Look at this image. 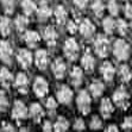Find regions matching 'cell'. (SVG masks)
<instances>
[{"mask_svg": "<svg viewBox=\"0 0 132 132\" xmlns=\"http://www.w3.org/2000/svg\"><path fill=\"white\" fill-rule=\"evenodd\" d=\"M114 56L120 61H125L130 56V44L124 39H117L113 46Z\"/></svg>", "mask_w": 132, "mask_h": 132, "instance_id": "cell-1", "label": "cell"}, {"mask_svg": "<svg viewBox=\"0 0 132 132\" xmlns=\"http://www.w3.org/2000/svg\"><path fill=\"white\" fill-rule=\"evenodd\" d=\"M129 93L126 92L125 87H119L117 88V90L114 92L113 94V101L114 104L117 105L118 107L123 108V110H126V108L129 107Z\"/></svg>", "mask_w": 132, "mask_h": 132, "instance_id": "cell-2", "label": "cell"}, {"mask_svg": "<svg viewBox=\"0 0 132 132\" xmlns=\"http://www.w3.org/2000/svg\"><path fill=\"white\" fill-rule=\"evenodd\" d=\"M94 49L100 57H106L110 52V40L102 35H99L94 42Z\"/></svg>", "mask_w": 132, "mask_h": 132, "instance_id": "cell-3", "label": "cell"}, {"mask_svg": "<svg viewBox=\"0 0 132 132\" xmlns=\"http://www.w3.org/2000/svg\"><path fill=\"white\" fill-rule=\"evenodd\" d=\"M77 107L82 114H88L90 111V96L87 90H81L77 95Z\"/></svg>", "mask_w": 132, "mask_h": 132, "instance_id": "cell-4", "label": "cell"}, {"mask_svg": "<svg viewBox=\"0 0 132 132\" xmlns=\"http://www.w3.org/2000/svg\"><path fill=\"white\" fill-rule=\"evenodd\" d=\"M64 54L70 61H75L79 55V44L74 38H68L64 43Z\"/></svg>", "mask_w": 132, "mask_h": 132, "instance_id": "cell-5", "label": "cell"}, {"mask_svg": "<svg viewBox=\"0 0 132 132\" xmlns=\"http://www.w3.org/2000/svg\"><path fill=\"white\" fill-rule=\"evenodd\" d=\"M49 90V85L46 82L44 77L38 76L34 82V92L38 98H43L46 95V93Z\"/></svg>", "mask_w": 132, "mask_h": 132, "instance_id": "cell-6", "label": "cell"}, {"mask_svg": "<svg viewBox=\"0 0 132 132\" xmlns=\"http://www.w3.org/2000/svg\"><path fill=\"white\" fill-rule=\"evenodd\" d=\"M28 108L25 106V104L20 100H17L13 105V110H12V117L15 120H22V119H26L28 117Z\"/></svg>", "mask_w": 132, "mask_h": 132, "instance_id": "cell-7", "label": "cell"}, {"mask_svg": "<svg viewBox=\"0 0 132 132\" xmlns=\"http://www.w3.org/2000/svg\"><path fill=\"white\" fill-rule=\"evenodd\" d=\"M0 60L6 64H11L12 60V46L7 40L0 42Z\"/></svg>", "mask_w": 132, "mask_h": 132, "instance_id": "cell-8", "label": "cell"}, {"mask_svg": "<svg viewBox=\"0 0 132 132\" xmlns=\"http://www.w3.org/2000/svg\"><path fill=\"white\" fill-rule=\"evenodd\" d=\"M17 60H18L19 64L22 65L24 69H28L32 63V55L31 52L26 49H20L17 54Z\"/></svg>", "mask_w": 132, "mask_h": 132, "instance_id": "cell-9", "label": "cell"}, {"mask_svg": "<svg viewBox=\"0 0 132 132\" xmlns=\"http://www.w3.org/2000/svg\"><path fill=\"white\" fill-rule=\"evenodd\" d=\"M57 99L61 104H70L71 99H73V90L68 86H62L60 87L59 92H57Z\"/></svg>", "mask_w": 132, "mask_h": 132, "instance_id": "cell-10", "label": "cell"}, {"mask_svg": "<svg viewBox=\"0 0 132 132\" xmlns=\"http://www.w3.org/2000/svg\"><path fill=\"white\" fill-rule=\"evenodd\" d=\"M28 85H29V79L24 73H19L15 77L14 81V86L18 88V90L23 94L28 93Z\"/></svg>", "mask_w": 132, "mask_h": 132, "instance_id": "cell-11", "label": "cell"}, {"mask_svg": "<svg viewBox=\"0 0 132 132\" xmlns=\"http://www.w3.org/2000/svg\"><path fill=\"white\" fill-rule=\"evenodd\" d=\"M43 38L46 40L48 45L54 46L56 44V39H57V32H56L54 26H46L43 31Z\"/></svg>", "mask_w": 132, "mask_h": 132, "instance_id": "cell-12", "label": "cell"}, {"mask_svg": "<svg viewBox=\"0 0 132 132\" xmlns=\"http://www.w3.org/2000/svg\"><path fill=\"white\" fill-rule=\"evenodd\" d=\"M80 32L83 37L86 38H90L95 32V26L93 25V23L89 19H85L80 25Z\"/></svg>", "mask_w": 132, "mask_h": 132, "instance_id": "cell-13", "label": "cell"}, {"mask_svg": "<svg viewBox=\"0 0 132 132\" xmlns=\"http://www.w3.org/2000/svg\"><path fill=\"white\" fill-rule=\"evenodd\" d=\"M100 71H101L102 76L106 81H112L114 77V74H116V69H114L113 64L111 62H104L100 68Z\"/></svg>", "mask_w": 132, "mask_h": 132, "instance_id": "cell-14", "label": "cell"}, {"mask_svg": "<svg viewBox=\"0 0 132 132\" xmlns=\"http://www.w3.org/2000/svg\"><path fill=\"white\" fill-rule=\"evenodd\" d=\"M48 52L46 50L40 49L36 52V56H35V62H36V65L39 69H45L46 65H48Z\"/></svg>", "mask_w": 132, "mask_h": 132, "instance_id": "cell-15", "label": "cell"}, {"mask_svg": "<svg viewBox=\"0 0 132 132\" xmlns=\"http://www.w3.org/2000/svg\"><path fill=\"white\" fill-rule=\"evenodd\" d=\"M52 73L57 79H62L65 74V63L62 59H56L52 63Z\"/></svg>", "mask_w": 132, "mask_h": 132, "instance_id": "cell-16", "label": "cell"}, {"mask_svg": "<svg viewBox=\"0 0 132 132\" xmlns=\"http://www.w3.org/2000/svg\"><path fill=\"white\" fill-rule=\"evenodd\" d=\"M113 105L111 102V100L108 98H104L101 100V105H100V112H101V116L105 119H108L111 117V114L113 112Z\"/></svg>", "mask_w": 132, "mask_h": 132, "instance_id": "cell-17", "label": "cell"}, {"mask_svg": "<svg viewBox=\"0 0 132 132\" xmlns=\"http://www.w3.org/2000/svg\"><path fill=\"white\" fill-rule=\"evenodd\" d=\"M23 38H24L25 43L28 44L30 48H35L37 44L39 43V39H40L39 35L37 34L36 31H26L25 35L23 36Z\"/></svg>", "mask_w": 132, "mask_h": 132, "instance_id": "cell-18", "label": "cell"}, {"mask_svg": "<svg viewBox=\"0 0 132 132\" xmlns=\"http://www.w3.org/2000/svg\"><path fill=\"white\" fill-rule=\"evenodd\" d=\"M30 116H31V118L35 120V123H39L44 116V111H43V108H42V106H40L39 104H37V102L31 105L30 106Z\"/></svg>", "mask_w": 132, "mask_h": 132, "instance_id": "cell-19", "label": "cell"}, {"mask_svg": "<svg viewBox=\"0 0 132 132\" xmlns=\"http://www.w3.org/2000/svg\"><path fill=\"white\" fill-rule=\"evenodd\" d=\"M81 63H82V67L86 69L87 71H92L94 69V65H95V60L93 57V55L87 50L85 54H83L82 59H81Z\"/></svg>", "mask_w": 132, "mask_h": 132, "instance_id": "cell-20", "label": "cell"}, {"mask_svg": "<svg viewBox=\"0 0 132 132\" xmlns=\"http://www.w3.org/2000/svg\"><path fill=\"white\" fill-rule=\"evenodd\" d=\"M13 81V76L12 74L10 73L9 69L6 68H1L0 69V83L3 85L4 87H10V85L12 83Z\"/></svg>", "mask_w": 132, "mask_h": 132, "instance_id": "cell-21", "label": "cell"}, {"mask_svg": "<svg viewBox=\"0 0 132 132\" xmlns=\"http://www.w3.org/2000/svg\"><path fill=\"white\" fill-rule=\"evenodd\" d=\"M12 29V22L9 17H1L0 18V34L3 36H9Z\"/></svg>", "mask_w": 132, "mask_h": 132, "instance_id": "cell-22", "label": "cell"}, {"mask_svg": "<svg viewBox=\"0 0 132 132\" xmlns=\"http://www.w3.org/2000/svg\"><path fill=\"white\" fill-rule=\"evenodd\" d=\"M70 79H71V82L75 87H79L82 83V79H83V73H82V69L80 67H75L73 69L70 74Z\"/></svg>", "mask_w": 132, "mask_h": 132, "instance_id": "cell-23", "label": "cell"}, {"mask_svg": "<svg viewBox=\"0 0 132 132\" xmlns=\"http://www.w3.org/2000/svg\"><path fill=\"white\" fill-rule=\"evenodd\" d=\"M104 89H105L104 83L99 80L93 81L90 83V86H89V90L93 94V96H95V98H99V96L101 95L102 93H104Z\"/></svg>", "mask_w": 132, "mask_h": 132, "instance_id": "cell-24", "label": "cell"}, {"mask_svg": "<svg viewBox=\"0 0 132 132\" xmlns=\"http://www.w3.org/2000/svg\"><path fill=\"white\" fill-rule=\"evenodd\" d=\"M36 10H37V13H38V18L42 19V20L49 18L50 15H51V9H50L49 5L45 1H43V3L40 4V6Z\"/></svg>", "mask_w": 132, "mask_h": 132, "instance_id": "cell-25", "label": "cell"}, {"mask_svg": "<svg viewBox=\"0 0 132 132\" xmlns=\"http://www.w3.org/2000/svg\"><path fill=\"white\" fill-rule=\"evenodd\" d=\"M22 9L24 10V12L26 15H30L36 11L37 6L34 0H22Z\"/></svg>", "mask_w": 132, "mask_h": 132, "instance_id": "cell-26", "label": "cell"}, {"mask_svg": "<svg viewBox=\"0 0 132 132\" xmlns=\"http://www.w3.org/2000/svg\"><path fill=\"white\" fill-rule=\"evenodd\" d=\"M69 129V123H68V120L65 119L64 117H59L57 121L55 123L54 125V130L56 132H64Z\"/></svg>", "mask_w": 132, "mask_h": 132, "instance_id": "cell-27", "label": "cell"}, {"mask_svg": "<svg viewBox=\"0 0 132 132\" xmlns=\"http://www.w3.org/2000/svg\"><path fill=\"white\" fill-rule=\"evenodd\" d=\"M55 18L59 24H64L67 22V11L63 6H57L55 10Z\"/></svg>", "mask_w": 132, "mask_h": 132, "instance_id": "cell-28", "label": "cell"}, {"mask_svg": "<svg viewBox=\"0 0 132 132\" xmlns=\"http://www.w3.org/2000/svg\"><path fill=\"white\" fill-rule=\"evenodd\" d=\"M102 26H104V30H105L106 34L112 35L113 34V31H114V29H116V22L113 20V18L107 17V18L104 19V22H102Z\"/></svg>", "mask_w": 132, "mask_h": 132, "instance_id": "cell-29", "label": "cell"}, {"mask_svg": "<svg viewBox=\"0 0 132 132\" xmlns=\"http://www.w3.org/2000/svg\"><path fill=\"white\" fill-rule=\"evenodd\" d=\"M14 24H15V28H17L18 31H24L29 24V20L25 15H18L14 20Z\"/></svg>", "mask_w": 132, "mask_h": 132, "instance_id": "cell-30", "label": "cell"}, {"mask_svg": "<svg viewBox=\"0 0 132 132\" xmlns=\"http://www.w3.org/2000/svg\"><path fill=\"white\" fill-rule=\"evenodd\" d=\"M92 10H93V12L95 13L96 17H101L102 12H104V4H102V0H93Z\"/></svg>", "mask_w": 132, "mask_h": 132, "instance_id": "cell-31", "label": "cell"}, {"mask_svg": "<svg viewBox=\"0 0 132 132\" xmlns=\"http://www.w3.org/2000/svg\"><path fill=\"white\" fill-rule=\"evenodd\" d=\"M119 75L121 77V80L125 81V82H129L131 80V70H130L129 65H121L119 68Z\"/></svg>", "mask_w": 132, "mask_h": 132, "instance_id": "cell-32", "label": "cell"}, {"mask_svg": "<svg viewBox=\"0 0 132 132\" xmlns=\"http://www.w3.org/2000/svg\"><path fill=\"white\" fill-rule=\"evenodd\" d=\"M116 28L121 36H125L127 34V23L123 19H118V22H116Z\"/></svg>", "mask_w": 132, "mask_h": 132, "instance_id": "cell-33", "label": "cell"}, {"mask_svg": "<svg viewBox=\"0 0 132 132\" xmlns=\"http://www.w3.org/2000/svg\"><path fill=\"white\" fill-rule=\"evenodd\" d=\"M9 108V99L4 90H0V112H5Z\"/></svg>", "mask_w": 132, "mask_h": 132, "instance_id": "cell-34", "label": "cell"}, {"mask_svg": "<svg viewBox=\"0 0 132 132\" xmlns=\"http://www.w3.org/2000/svg\"><path fill=\"white\" fill-rule=\"evenodd\" d=\"M1 1H3V6L6 13H12L14 10L15 0H1Z\"/></svg>", "mask_w": 132, "mask_h": 132, "instance_id": "cell-35", "label": "cell"}, {"mask_svg": "<svg viewBox=\"0 0 132 132\" xmlns=\"http://www.w3.org/2000/svg\"><path fill=\"white\" fill-rule=\"evenodd\" d=\"M108 11L112 15H118L119 12V5H118L117 0H110L108 3Z\"/></svg>", "mask_w": 132, "mask_h": 132, "instance_id": "cell-36", "label": "cell"}, {"mask_svg": "<svg viewBox=\"0 0 132 132\" xmlns=\"http://www.w3.org/2000/svg\"><path fill=\"white\" fill-rule=\"evenodd\" d=\"M102 127V121L100 120V118L98 116H94L90 120V129L92 130H99Z\"/></svg>", "mask_w": 132, "mask_h": 132, "instance_id": "cell-37", "label": "cell"}, {"mask_svg": "<svg viewBox=\"0 0 132 132\" xmlns=\"http://www.w3.org/2000/svg\"><path fill=\"white\" fill-rule=\"evenodd\" d=\"M45 106H46V108H49L50 111H55V110H56V107H57V102H56L55 99L50 96V98L46 99Z\"/></svg>", "mask_w": 132, "mask_h": 132, "instance_id": "cell-38", "label": "cell"}, {"mask_svg": "<svg viewBox=\"0 0 132 132\" xmlns=\"http://www.w3.org/2000/svg\"><path fill=\"white\" fill-rule=\"evenodd\" d=\"M85 121L82 119H76L75 120V123H74V130H76V131H83L85 130Z\"/></svg>", "mask_w": 132, "mask_h": 132, "instance_id": "cell-39", "label": "cell"}, {"mask_svg": "<svg viewBox=\"0 0 132 132\" xmlns=\"http://www.w3.org/2000/svg\"><path fill=\"white\" fill-rule=\"evenodd\" d=\"M121 127L124 130H131L132 127V118L131 117H125L123 124H121Z\"/></svg>", "mask_w": 132, "mask_h": 132, "instance_id": "cell-40", "label": "cell"}, {"mask_svg": "<svg viewBox=\"0 0 132 132\" xmlns=\"http://www.w3.org/2000/svg\"><path fill=\"white\" fill-rule=\"evenodd\" d=\"M3 131H9V132H13L14 131V127L13 125H11L10 123H6V121H3Z\"/></svg>", "mask_w": 132, "mask_h": 132, "instance_id": "cell-41", "label": "cell"}, {"mask_svg": "<svg viewBox=\"0 0 132 132\" xmlns=\"http://www.w3.org/2000/svg\"><path fill=\"white\" fill-rule=\"evenodd\" d=\"M74 3L76 4V6L79 9H85L88 4V0H74Z\"/></svg>", "mask_w": 132, "mask_h": 132, "instance_id": "cell-42", "label": "cell"}, {"mask_svg": "<svg viewBox=\"0 0 132 132\" xmlns=\"http://www.w3.org/2000/svg\"><path fill=\"white\" fill-rule=\"evenodd\" d=\"M77 30V26L75 25V23L73 22V20H70V22L68 23V31L70 32V34H75Z\"/></svg>", "mask_w": 132, "mask_h": 132, "instance_id": "cell-43", "label": "cell"}, {"mask_svg": "<svg viewBox=\"0 0 132 132\" xmlns=\"http://www.w3.org/2000/svg\"><path fill=\"white\" fill-rule=\"evenodd\" d=\"M125 15L129 19L131 18V15H132V7H131V5H130L129 3L125 5Z\"/></svg>", "mask_w": 132, "mask_h": 132, "instance_id": "cell-44", "label": "cell"}, {"mask_svg": "<svg viewBox=\"0 0 132 132\" xmlns=\"http://www.w3.org/2000/svg\"><path fill=\"white\" fill-rule=\"evenodd\" d=\"M52 130V125H51V123L50 121H44V125H43V131L44 132H50Z\"/></svg>", "mask_w": 132, "mask_h": 132, "instance_id": "cell-45", "label": "cell"}, {"mask_svg": "<svg viewBox=\"0 0 132 132\" xmlns=\"http://www.w3.org/2000/svg\"><path fill=\"white\" fill-rule=\"evenodd\" d=\"M106 131H111V132H118V126L116 125H110L107 126V129H106Z\"/></svg>", "mask_w": 132, "mask_h": 132, "instance_id": "cell-46", "label": "cell"}, {"mask_svg": "<svg viewBox=\"0 0 132 132\" xmlns=\"http://www.w3.org/2000/svg\"><path fill=\"white\" fill-rule=\"evenodd\" d=\"M20 131L23 132V131H29V130H28V129H24V127H22V129H20Z\"/></svg>", "mask_w": 132, "mask_h": 132, "instance_id": "cell-47", "label": "cell"}]
</instances>
